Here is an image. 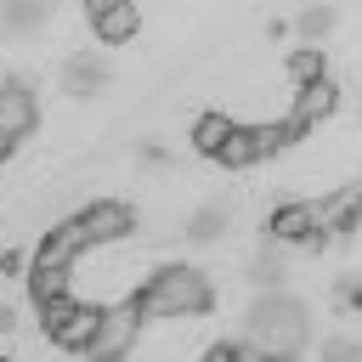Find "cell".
<instances>
[{"instance_id": "d4e9b609", "label": "cell", "mask_w": 362, "mask_h": 362, "mask_svg": "<svg viewBox=\"0 0 362 362\" xmlns=\"http://www.w3.org/2000/svg\"><path fill=\"white\" fill-rule=\"evenodd\" d=\"M11 328H17V311H11V305H0V334H11Z\"/></svg>"}, {"instance_id": "d6986e66", "label": "cell", "mask_w": 362, "mask_h": 362, "mask_svg": "<svg viewBox=\"0 0 362 362\" xmlns=\"http://www.w3.org/2000/svg\"><path fill=\"white\" fill-rule=\"evenodd\" d=\"M283 277H288V272H283V260H277L272 249H266V255H255V266H249V283H255L260 294H272V288H283Z\"/></svg>"}, {"instance_id": "5b68a950", "label": "cell", "mask_w": 362, "mask_h": 362, "mask_svg": "<svg viewBox=\"0 0 362 362\" xmlns=\"http://www.w3.org/2000/svg\"><path fill=\"white\" fill-rule=\"evenodd\" d=\"M40 322H45V334H51L57 345H68V351H90L96 322H102V305L79 300V294H62V300H45V305H40Z\"/></svg>"}, {"instance_id": "5bb4252c", "label": "cell", "mask_w": 362, "mask_h": 362, "mask_svg": "<svg viewBox=\"0 0 362 362\" xmlns=\"http://www.w3.org/2000/svg\"><path fill=\"white\" fill-rule=\"evenodd\" d=\"M90 28H96V40H107V45H124V40H136V28H141V11H136V0H124V6L102 11V17H90Z\"/></svg>"}, {"instance_id": "484cf974", "label": "cell", "mask_w": 362, "mask_h": 362, "mask_svg": "<svg viewBox=\"0 0 362 362\" xmlns=\"http://www.w3.org/2000/svg\"><path fill=\"white\" fill-rule=\"evenodd\" d=\"M11 147H17V141H6V136H0V158H6V153H11Z\"/></svg>"}, {"instance_id": "603a6c76", "label": "cell", "mask_w": 362, "mask_h": 362, "mask_svg": "<svg viewBox=\"0 0 362 362\" xmlns=\"http://www.w3.org/2000/svg\"><path fill=\"white\" fill-rule=\"evenodd\" d=\"M322 362H362V339H328Z\"/></svg>"}, {"instance_id": "9a60e30c", "label": "cell", "mask_w": 362, "mask_h": 362, "mask_svg": "<svg viewBox=\"0 0 362 362\" xmlns=\"http://www.w3.org/2000/svg\"><path fill=\"white\" fill-rule=\"evenodd\" d=\"M226 226H232V209H226V204H198V209L181 221V232H187L192 243H215V238H226Z\"/></svg>"}, {"instance_id": "3957f363", "label": "cell", "mask_w": 362, "mask_h": 362, "mask_svg": "<svg viewBox=\"0 0 362 362\" xmlns=\"http://www.w3.org/2000/svg\"><path fill=\"white\" fill-rule=\"evenodd\" d=\"M209 305H215V283L204 277V266H158L136 294L141 317H204Z\"/></svg>"}, {"instance_id": "ac0fdd59", "label": "cell", "mask_w": 362, "mask_h": 362, "mask_svg": "<svg viewBox=\"0 0 362 362\" xmlns=\"http://www.w3.org/2000/svg\"><path fill=\"white\" fill-rule=\"evenodd\" d=\"M232 124H238V119H226V113H204V119L192 124V147L215 158V153H221V141L232 136Z\"/></svg>"}, {"instance_id": "e0dca14e", "label": "cell", "mask_w": 362, "mask_h": 362, "mask_svg": "<svg viewBox=\"0 0 362 362\" xmlns=\"http://www.w3.org/2000/svg\"><path fill=\"white\" fill-rule=\"evenodd\" d=\"M226 170H243V164H255L260 158V147H255V124H232V136L221 141V153H215Z\"/></svg>"}, {"instance_id": "30bf717a", "label": "cell", "mask_w": 362, "mask_h": 362, "mask_svg": "<svg viewBox=\"0 0 362 362\" xmlns=\"http://www.w3.org/2000/svg\"><path fill=\"white\" fill-rule=\"evenodd\" d=\"M317 226L322 232H345V226H362V187H334L322 204H317Z\"/></svg>"}, {"instance_id": "ba28073f", "label": "cell", "mask_w": 362, "mask_h": 362, "mask_svg": "<svg viewBox=\"0 0 362 362\" xmlns=\"http://www.w3.org/2000/svg\"><path fill=\"white\" fill-rule=\"evenodd\" d=\"M334 107H339V85H334V79H311V85H294V102H288V124H294V130H305V124H322Z\"/></svg>"}, {"instance_id": "6da1fadb", "label": "cell", "mask_w": 362, "mask_h": 362, "mask_svg": "<svg viewBox=\"0 0 362 362\" xmlns=\"http://www.w3.org/2000/svg\"><path fill=\"white\" fill-rule=\"evenodd\" d=\"M141 266L119 255V243H96L74 260V294L90 305H130L141 294Z\"/></svg>"}, {"instance_id": "2e32d148", "label": "cell", "mask_w": 362, "mask_h": 362, "mask_svg": "<svg viewBox=\"0 0 362 362\" xmlns=\"http://www.w3.org/2000/svg\"><path fill=\"white\" fill-rule=\"evenodd\" d=\"M28 294H34V305L74 294V266H28Z\"/></svg>"}, {"instance_id": "8992f818", "label": "cell", "mask_w": 362, "mask_h": 362, "mask_svg": "<svg viewBox=\"0 0 362 362\" xmlns=\"http://www.w3.org/2000/svg\"><path fill=\"white\" fill-rule=\"evenodd\" d=\"M141 311H136V300L130 305H102V322H96V339H90V356H107V362H124L130 351H136V339H141Z\"/></svg>"}, {"instance_id": "52a82bcc", "label": "cell", "mask_w": 362, "mask_h": 362, "mask_svg": "<svg viewBox=\"0 0 362 362\" xmlns=\"http://www.w3.org/2000/svg\"><path fill=\"white\" fill-rule=\"evenodd\" d=\"M40 124V96L28 79H0V136L6 141H23L28 130Z\"/></svg>"}, {"instance_id": "9c48e42d", "label": "cell", "mask_w": 362, "mask_h": 362, "mask_svg": "<svg viewBox=\"0 0 362 362\" xmlns=\"http://www.w3.org/2000/svg\"><path fill=\"white\" fill-rule=\"evenodd\" d=\"M79 226H85V238H90V249H96V243H124L130 226H136V215H130L124 204H85V209H79Z\"/></svg>"}, {"instance_id": "ffe728a7", "label": "cell", "mask_w": 362, "mask_h": 362, "mask_svg": "<svg viewBox=\"0 0 362 362\" xmlns=\"http://www.w3.org/2000/svg\"><path fill=\"white\" fill-rule=\"evenodd\" d=\"M294 28H300V40H322V34L334 28V6H305V11L294 17Z\"/></svg>"}, {"instance_id": "4316f807", "label": "cell", "mask_w": 362, "mask_h": 362, "mask_svg": "<svg viewBox=\"0 0 362 362\" xmlns=\"http://www.w3.org/2000/svg\"><path fill=\"white\" fill-rule=\"evenodd\" d=\"M90 362H107V356H90ZM124 362H130V356H124Z\"/></svg>"}, {"instance_id": "83f0119b", "label": "cell", "mask_w": 362, "mask_h": 362, "mask_svg": "<svg viewBox=\"0 0 362 362\" xmlns=\"http://www.w3.org/2000/svg\"><path fill=\"white\" fill-rule=\"evenodd\" d=\"M277 362H294V356H277Z\"/></svg>"}, {"instance_id": "277c9868", "label": "cell", "mask_w": 362, "mask_h": 362, "mask_svg": "<svg viewBox=\"0 0 362 362\" xmlns=\"http://www.w3.org/2000/svg\"><path fill=\"white\" fill-rule=\"evenodd\" d=\"M209 328L204 317H147L130 362H204L209 356Z\"/></svg>"}, {"instance_id": "8fae6325", "label": "cell", "mask_w": 362, "mask_h": 362, "mask_svg": "<svg viewBox=\"0 0 362 362\" xmlns=\"http://www.w3.org/2000/svg\"><path fill=\"white\" fill-rule=\"evenodd\" d=\"M272 238L277 243H317L322 226H317V204H283L272 215Z\"/></svg>"}, {"instance_id": "7c38bea8", "label": "cell", "mask_w": 362, "mask_h": 362, "mask_svg": "<svg viewBox=\"0 0 362 362\" xmlns=\"http://www.w3.org/2000/svg\"><path fill=\"white\" fill-rule=\"evenodd\" d=\"M45 17H51V0H0V28H6L11 40L40 34V28H45Z\"/></svg>"}, {"instance_id": "7402d4cb", "label": "cell", "mask_w": 362, "mask_h": 362, "mask_svg": "<svg viewBox=\"0 0 362 362\" xmlns=\"http://www.w3.org/2000/svg\"><path fill=\"white\" fill-rule=\"evenodd\" d=\"M288 74H294L300 85H311V79H322V57H317V51H300V57L288 62Z\"/></svg>"}, {"instance_id": "cb8c5ba5", "label": "cell", "mask_w": 362, "mask_h": 362, "mask_svg": "<svg viewBox=\"0 0 362 362\" xmlns=\"http://www.w3.org/2000/svg\"><path fill=\"white\" fill-rule=\"evenodd\" d=\"M113 6H124V0H85V11H90V17H102V11H113Z\"/></svg>"}, {"instance_id": "7a4b0ae2", "label": "cell", "mask_w": 362, "mask_h": 362, "mask_svg": "<svg viewBox=\"0 0 362 362\" xmlns=\"http://www.w3.org/2000/svg\"><path fill=\"white\" fill-rule=\"evenodd\" d=\"M243 328H249V345H260V351L277 362V356H294V351L311 339V311H305V300L272 288V294H260V300L249 305Z\"/></svg>"}, {"instance_id": "4fadbf2b", "label": "cell", "mask_w": 362, "mask_h": 362, "mask_svg": "<svg viewBox=\"0 0 362 362\" xmlns=\"http://www.w3.org/2000/svg\"><path fill=\"white\" fill-rule=\"evenodd\" d=\"M107 85V62L102 57H68L62 62V90L68 96H96Z\"/></svg>"}, {"instance_id": "44dd1931", "label": "cell", "mask_w": 362, "mask_h": 362, "mask_svg": "<svg viewBox=\"0 0 362 362\" xmlns=\"http://www.w3.org/2000/svg\"><path fill=\"white\" fill-rule=\"evenodd\" d=\"M204 362H272V356H266L260 345H249V339H243V345H209V356H204Z\"/></svg>"}]
</instances>
